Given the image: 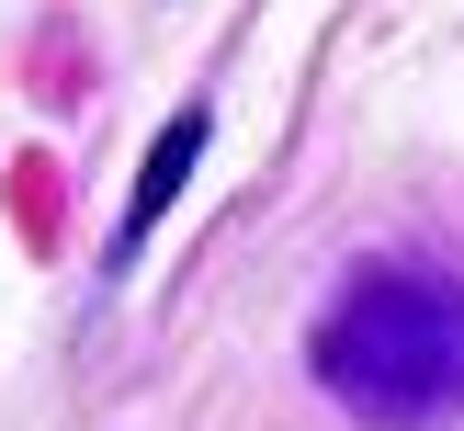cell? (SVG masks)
Instances as JSON below:
<instances>
[{"instance_id":"1","label":"cell","mask_w":464,"mask_h":431,"mask_svg":"<svg viewBox=\"0 0 464 431\" xmlns=\"http://www.w3.org/2000/svg\"><path fill=\"white\" fill-rule=\"evenodd\" d=\"M317 386L374 431H442L464 420V272L430 261H374L352 272L329 318L306 340Z\"/></svg>"},{"instance_id":"2","label":"cell","mask_w":464,"mask_h":431,"mask_svg":"<svg viewBox=\"0 0 464 431\" xmlns=\"http://www.w3.org/2000/svg\"><path fill=\"white\" fill-rule=\"evenodd\" d=\"M193 159H204V103L159 125L148 171H136V193H125V239H148V227H159V216H170V204H181V171H193Z\"/></svg>"}]
</instances>
